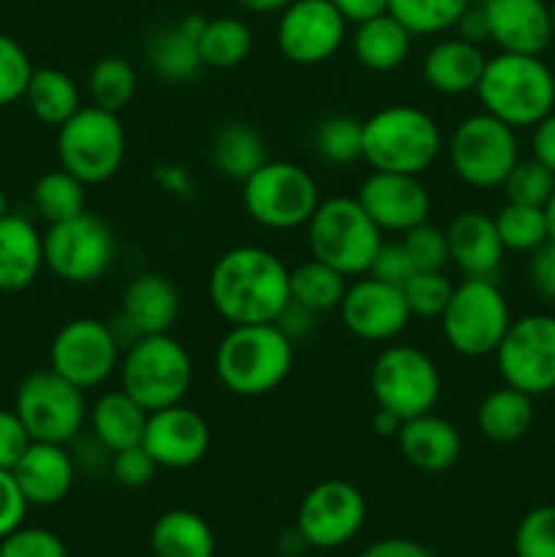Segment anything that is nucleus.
Here are the masks:
<instances>
[{"label": "nucleus", "mask_w": 555, "mask_h": 557, "mask_svg": "<svg viewBox=\"0 0 555 557\" xmlns=\"http://www.w3.org/2000/svg\"><path fill=\"white\" fill-rule=\"evenodd\" d=\"M207 292L215 313L229 326L275 324L292 302L286 264L259 245H237L218 256Z\"/></svg>", "instance_id": "nucleus-1"}, {"label": "nucleus", "mask_w": 555, "mask_h": 557, "mask_svg": "<svg viewBox=\"0 0 555 557\" xmlns=\"http://www.w3.org/2000/svg\"><path fill=\"white\" fill-rule=\"evenodd\" d=\"M294 343L278 324L229 326L215 348V373L223 389L237 397H261L286 381Z\"/></svg>", "instance_id": "nucleus-2"}, {"label": "nucleus", "mask_w": 555, "mask_h": 557, "mask_svg": "<svg viewBox=\"0 0 555 557\" xmlns=\"http://www.w3.org/2000/svg\"><path fill=\"white\" fill-rule=\"evenodd\" d=\"M482 112L511 128H533L555 109V76L539 54L498 52L484 63L473 90Z\"/></svg>", "instance_id": "nucleus-3"}, {"label": "nucleus", "mask_w": 555, "mask_h": 557, "mask_svg": "<svg viewBox=\"0 0 555 557\" xmlns=\"http://www.w3.org/2000/svg\"><path fill=\"white\" fill-rule=\"evenodd\" d=\"M444 150L439 123L424 109L395 103L362 123V158L373 172L422 174Z\"/></svg>", "instance_id": "nucleus-4"}, {"label": "nucleus", "mask_w": 555, "mask_h": 557, "mask_svg": "<svg viewBox=\"0 0 555 557\" xmlns=\"http://www.w3.org/2000/svg\"><path fill=\"white\" fill-rule=\"evenodd\" d=\"M384 232L365 212L357 196H332L319 201L308 221L310 256L335 267L346 277L368 275Z\"/></svg>", "instance_id": "nucleus-5"}, {"label": "nucleus", "mask_w": 555, "mask_h": 557, "mask_svg": "<svg viewBox=\"0 0 555 557\" xmlns=\"http://www.w3.org/2000/svg\"><path fill=\"white\" fill-rule=\"evenodd\" d=\"M190 381H194L190 354L169 332L136 337L120 359V384H123L120 389L128 392L147 413L183 403Z\"/></svg>", "instance_id": "nucleus-6"}, {"label": "nucleus", "mask_w": 555, "mask_h": 557, "mask_svg": "<svg viewBox=\"0 0 555 557\" xmlns=\"http://www.w3.org/2000/svg\"><path fill=\"white\" fill-rule=\"evenodd\" d=\"M446 346L460 357H490L511 324L509 305L493 277H466L441 313Z\"/></svg>", "instance_id": "nucleus-7"}, {"label": "nucleus", "mask_w": 555, "mask_h": 557, "mask_svg": "<svg viewBox=\"0 0 555 557\" xmlns=\"http://www.w3.org/2000/svg\"><path fill=\"white\" fill-rule=\"evenodd\" d=\"M319 201L313 174L292 161H264L243 183V207L250 221L275 232L308 226Z\"/></svg>", "instance_id": "nucleus-8"}, {"label": "nucleus", "mask_w": 555, "mask_h": 557, "mask_svg": "<svg viewBox=\"0 0 555 557\" xmlns=\"http://www.w3.org/2000/svg\"><path fill=\"white\" fill-rule=\"evenodd\" d=\"M58 161L85 185H101L125 161V128L120 114L82 107L58 128Z\"/></svg>", "instance_id": "nucleus-9"}, {"label": "nucleus", "mask_w": 555, "mask_h": 557, "mask_svg": "<svg viewBox=\"0 0 555 557\" xmlns=\"http://www.w3.org/2000/svg\"><path fill=\"white\" fill-rule=\"evenodd\" d=\"M457 177L471 188H498L520 161L515 128L488 112L460 120L446 145Z\"/></svg>", "instance_id": "nucleus-10"}, {"label": "nucleus", "mask_w": 555, "mask_h": 557, "mask_svg": "<svg viewBox=\"0 0 555 557\" xmlns=\"http://www.w3.org/2000/svg\"><path fill=\"white\" fill-rule=\"evenodd\" d=\"M14 411L25 424L30 441L65 446L82 433L87 419L85 392L52 368L36 370L16 386Z\"/></svg>", "instance_id": "nucleus-11"}, {"label": "nucleus", "mask_w": 555, "mask_h": 557, "mask_svg": "<svg viewBox=\"0 0 555 557\" xmlns=\"http://www.w3.org/2000/svg\"><path fill=\"white\" fill-rule=\"evenodd\" d=\"M375 408L406 419L433 411L441 397V373L433 359L414 346H386L370 370Z\"/></svg>", "instance_id": "nucleus-12"}, {"label": "nucleus", "mask_w": 555, "mask_h": 557, "mask_svg": "<svg viewBox=\"0 0 555 557\" xmlns=\"http://www.w3.org/2000/svg\"><path fill=\"white\" fill-rule=\"evenodd\" d=\"M112 228L90 212L49 223L44 232V267L65 283H76V286L96 283L112 267Z\"/></svg>", "instance_id": "nucleus-13"}, {"label": "nucleus", "mask_w": 555, "mask_h": 557, "mask_svg": "<svg viewBox=\"0 0 555 557\" xmlns=\"http://www.w3.org/2000/svg\"><path fill=\"white\" fill-rule=\"evenodd\" d=\"M495 364L506 386L526 395L555 389V315L533 313L511 321L495 348Z\"/></svg>", "instance_id": "nucleus-14"}, {"label": "nucleus", "mask_w": 555, "mask_h": 557, "mask_svg": "<svg viewBox=\"0 0 555 557\" xmlns=\"http://www.w3.org/2000/svg\"><path fill=\"white\" fill-rule=\"evenodd\" d=\"M120 337L101 319H74L58 330L49 346V368L82 392L101 386L120 368Z\"/></svg>", "instance_id": "nucleus-15"}, {"label": "nucleus", "mask_w": 555, "mask_h": 557, "mask_svg": "<svg viewBox=\"0 0 555 557\" xmlns=\"http://www.w3.org/2000/svg\"><path fill=\"white\" fill-rule=\"evenodd\" d=\"M368 504L354 484L326 479L308 490L297 511V531L316 549H335L351 542L365 525Z\"/></svg>", "instance_id": "nucleus-16"}, {"label": "nucleus", "mask_w": 555, "mask_h": 557, "mask_svg": "<svg viewBox=\"0 0 555 557\" xmlns=\"http://www.w3.org/2000/svg\"><path fill=\"white\" fill-rule=\"evenodd\" d=\"M346 25L330 0H294L278 16V49L294 65L326 63L343 47Z\"/></svg>", "instance_id": "nucleus-17"}, {"label": "nucleus", "mask_w": 555, "mask_h": 557, "mask_svg": "<svg viewBox=\"0 0 555 557\" xmlns=\"http://www.w3.org/2000/svg\"><path fill=\"white\" fill-rule=\"evenodd\" d=\"M337 310H341L343 326L354 337L368 343L395 341L411 321L403 288L373 275H359V281L348 283Z\"/></svg>", "instance_id": "nucleus-18"}, {"label": "nucleus", "mask_w": 555, "mask_h": 557, "mask_svg": "<svg viewBox=\"0 0 555 557\" xmlns=\"http://www.w3.org/2000/svg\"><path fill=\"white\" fill-rule=\"evenodd\" d=\"M357 201L381 232L406 234L430 215V194L417 174L370 172L359 185Z\"/></svg>", "instance_id": "nucleus-19"}, {"label": "nucleus", "mask_w": 555, "mask_h": 557, "mask_svg": "<svg viewBox=\"0 0 555 557\" xmlns=\"http://www.w3.org/2000/svg\"><path fill=\"white\" fill-rule=\"evenodd\" d=\"M210 441L212 435L205 417L194 408H185L183 403L152 411L141 435V446L158 462V468H172V471H183L205 460Z\"/></svg>", "instance_id": "nucleus-20"}, {"label": "nucleus", "mask_w": 555, "mask_h": 557, "mask_svg": "<svg viewBox=\"0 0 555 557\" xmlns=\"http://www.w3.org/2000/svg\"><path fill=\"white\" fill-rule=\"evenodd\" d=\"M490 41L501 52L542 54L553 41L550 5L544 0H479Z\"/></svg>", "instance_id": "nucleus-21"}, {"label": "nucleus", "mask_w": 555, "mask_h": 557, "mask_svg": "<svg viewBox=\"0 0 555 557\" xmlns=\"http://www.w3.org/2000/svg\"><path fill=\"white\" fill-rule=\"evenodd\" d=\"M11 473H14L16 487L25 495L27 506H54L65 500V495L74 487L76 462L63 444L30 441Z\"/></svg>", "instance_id": "nucleus-22"}, {"label": "nucleus", "mask_w": 555, "mask_h": 557, "mask_svg": "<svg viewBox=\"0 0 555 557\" xmlns=\"http://www.w3.org/2000/svg\"><path fill=\"white\" fill-rule=\"evenodd\" d=\"M180 315V292L161 272H139L123 292L120 319L131 330V341L141 335H163Z\"/></svg>", "instance_id": "nucleus-23"}, {"label": "nucleus", "mask_w": 555, "mask_h": 557, "mask_svg": "<svg viewBox=\"0 0 555 557\" xmlns=\"http://www.w3.org/2000/svg\"><path fill=\"white\" fill-rule=\"evenodd\" d=\"M403 460L422 473H444L460 460L462 438L455 424L433 411L406 419L395 435Z\"/></svg>", "instance_id": "nucleus-24"}, {"label": "nucleus", "mask_w": 555, "mask_h": 557, "mask_svg": "<svg viewBox=\"0 0 555 557\" xmlns=\"http://www.w3.org/2000/svg\"><path fill=\"white\" fill-rule=\"evenodd\" d=\"M446 243H449V261L466 277H495L504 261V243L498 237L495 221L484 212L466 210L449 221Z\"/></svg>", "instance_id": "nucleus-25"}, {"label": "nucleus", "mask_w": 555, "mask_h": 557, "mask_svg": "<svg viewBox=\"0 0 555 557\" xmlns=\"http://www.w3.org/2000/svg\"><path fill=\"white\" fill-rule=\"evenodd\" d=\"M207 25V16L188 14L174 25L161 27L147 44V63L158 79L169 85L190 82L205 63L199 54V36Z\"/></svg>", "instance_id": "nucleus-26"}, {"label": "nucleus", "mask_w": 555, "mask_h": 557, "mask_svg": "<svg viewBox=\"0 0 555 557\" xmlns=\"http://www.w3.org/2000/svg\"><path fill=\"white\" fill-rule=\"evenodd\" d=\"M488 58L482 47L462 38H444L433 44L422 58V79L441 96H462L477 90Z\"/></svg>", "instance_id": "nucleus-27"}, {"label": "nucleus", "mask_w": 555, "mask_h": 557, "mask_svg": "<svg viewBox=\"0 0 555 557\" xmlns=\"http://www.w3.org/2000/svg\"><path fill=\"white\" fill-rule=\"evenodd\" d=\"M41 270L44 234L25 215L0 218V292H25Z\"/></svg>", "instance_id": "nucleus-28"}, {"label": "nucleus", "mask_w": 555, "mask_h": 557, "mask_svg": "<svg viewBox=\"0 0 555 557\" xmlns=\"http://www.w3.org/2000/svg\"><path fill=\"white\" fill-rule=\"evenodd\" d=\"M411 33L390 11L359 22L351 36V52L362 69L375 74H390L400 69L411 52Z\"/></svg>", "instance_id": "nucleus-29"}, {"label": "nucleus", "mask_w": 555, "mask_h": 557, "mask_svg": "<svg viewBox=\"0 0 555 557\" xmlns=\"http://www.w3.org/2000/svg\"><path fill=\"white\" fill-rule=\"evenodd\" d=\"M150 413L123 389L107 392L90 408V430L109 451L139 446Z\"/></svg>", "instance_id": "nucleus-30"}, {"label": "nucleus", "mask_w": 555, "mask_h": 557, "mask_svg": "<svg viewBox=\"0 0 555 557\" xmlns=\"http://www.w3.org/2000/svg\"><path fill=\"white\" fill-rule=\"evenodd\" d=\"M150 547L156 557H215V533L196 511L172 509L152 525Z\"/></svg>", "instance_id": "nucleus-31"}, {"label": "nucleus", "mask_w": 555, "mask_h": 557, "mask_svg": "<svg viewBox=\"0 0 555 557\" xmlns=\"http://www.w3.org/2000/svg\"><path fill=\"white\" fill-rule=\"evenodd\" d=\"M479 433L495 444H515L533 424V397L515 386H501L484 395L477 408Z\"/></svg>", "instance_id": "nucleus-32"}, {"label": "nucleus", "mask_w": 555, "mask_h": 557, "mask_svg": "<svg viewBox=\"0 0 555 557\" xmlns=\"http://www.w3.org/2000/svg\"><path fill=\"white\" fill-rule=\"evenodd\" d=\"M210 161L221 177L245 183L270 158L259 131L248 123H223L210 139Z\"/></svg>", "instance_id": "nucleus-33"}, {"label": "nucleus", "mask_w": 555, "mask_h": 557, "mask_svg": "<svg viewBox=\"0 0 555 557\" xmlns=\"http://www.w3.org/2000/svg\"><path fill=\"white\" fill-rule=\"evenodd\" d=\"M25 101L30 107L33 117L44 125L60 128L69 117H74L82 109L79 87L65 71L60 69H36L27 82Z\"/></svg>", "instance_id": "nucleus-34"}, {"label": "nucleus", "mask_w": 555, "mask_h": 557, "mask_svg": "<svg viewBox=\"0 0 555 557\" xmlns=\"http://www.w3.org/2000/svg\"><path fill=\"white\" fill-rule=\"evenodd\" d=\"M346 288L348 277L319 259H310L305 264L288 270L292 302L303 305V308L313 310V313H330V310L341 308V299L346 294Z\"/></svg>", "instance_id": "nucleus-35"}, {"label": "nucleus", "mask_w": 555, "mask_h": 557, "mask_svg": "<svg viewBox=\"0 0 555 557\" xmlns=\"http://www.w3.org/2000/svg\"><path fill=\"white\" fill-rule=\"evenodd\" d=\"M254 52V33L237 16L207 20L199 36V54L207 69L229 71L243 65Z\"/></svg>", "instance_id": "nucleus-36"}, {"label": "nucleus", "mask_w": 555, "mask_h": 557, "mask_svg": "<svg viewBox=\"0 0 555 557\" xmlns=\"http://www.w3.org/2000/svg\"><path fill=\"white\" fill-rule=\"evenodd\" d=\"M136 85H139V79H136L134 65L118 54L96 60V65L87 74V92H90L92 107L114 114H120L134 101Z\"/></svg>", "instance_id": "nucleus-37"}, {"label": "nucleus", "mask_w": 555, "mask_h": 557, "mask_svg": "<svg viewBox=\"0 0 555 557\" xmlns=\"http://www.w3.org/2000/svg\"><path fill=\"white\" fill-rule=\"evenodd\" d=\"M85 188L82 180L63 166L41 174L33 185V205L47 223H60L85 212Z\"/></svg>", "instance_id": "nucleus-38"}, {"label": "nucleus", "mask_w": 555, "mask_h": 557, "mask_svg": "<svg viewBox=\"0 0 555 557\" xmlns=\"http://www.w3.org/2000/svg\"><path fill=\"white\" fill-rule=\"evenodd\" d=\"M473 0H390V14L408 27L411 36H439L452 30Z\"/></svg>", "instance_id": "nucleus-39"}, {"label": "nucleus", "mask_w": 555, "mask_h": 557, "mask_svg": "<svg viewBox=\"0 0 555 557\" xmlns=\"http://www.w3.org/2000/svg\"><path fill=\"white\" fill-rule=\"evenodd\" d=\"M493 221L506 250L531 253V250H536L539 245L550 239L544 207H528L506 201V205L495 212Z\"/></svg>", "instance_id": "nucleus-40"}, {"label": "nucleus", "mask_w": 555, "mask_h": 557, "mask_svg": "<svg viewBox=\"0 0 555 557\" xmlns=\"http://www.w3.org/2000/svg\"><path fill=\"white\" fill-rule=\"evenodd\" d=\"M313 150L332 166H348L362 158V120L348 114L324 117L313 131Z\"/></svg>", "instance_id": "nucleus-41"}, {"label": "nucleus", "mask_w": 555, "mask_h": 557, "mask_svg": "<svg viewBox=\"0 0 555 557\" xmlns=\"http://www.w3.org/2000/svg\"><path fill=\"white\" fill-rule=\"evenodd\" d=\"M403 297H406L411 319H441V313L449 305L455 283L446 277V272H414L403 283Z\"/></svg>", "instance_id": "nucleus-42"}, {"label": "nucleus", "mask_w": 555, "mask_h": 557, "mask_svg": "<svg viewBox=\"0 0 555 557\" xmlns=\"http://www.w3.org/2000/svg\"><path fill=\"white\" fill-rule=\"evenodd\" d=\"M501 188H504L506 201L528 207H544L555 190V174L550 172L542 161L528 158V161L515 163V169L506 174Z\"/></svg>", "instance_id": "nucleus-43"}, {"label": "nucleus", "mask_w": 555, "mask_h": 557, "mask_svg": "<svg viewBox=\"0 0 555 557\" xmlns=\"http://www.w3.org/2000/svg\"><path fill=\"white\" fill-rule=\"evenodd\" d=\"M33 71L36 69H33L25 47L16 38L0 33V109L25 98Z\"/></svg>", "instance_id": "nucleus-44"}, {"label": "nucleus", "mask_w": 555, "mask_h": 557, "mask_svg": "<svg viewBox=\"0 0 555 557\" xmlns=\"http://www.w3.org/2000/svg\"><path fill=\"white\" fill-rule=\"evenodd\" d=\"M403 248L411 256V264L417 272H441L449 264V243H446L444 228L433 223H419L403 234Z\"/></svg>", "instance_id": "nucleus-45"}, {"label": "nucleus", "mask_w": 555, "mask_h": 557, "mask_svg": "<svg viewBox=\"0 0 555 557\" xmlns=\"http://www.w3.org/2000/svg\"><path fill=\"white\" fill-rule=\"evenodd\" d=\"M517 557H555V506H536L515 531Z\"/></svg>", "instance_id": "nucleus-46"}, {"label": "nucleus", "mask_w": 555, "mask_h": 557, "mask_svg": "<svg viewBox=\"0 0 555 557\" xmlns=\"http://www.w3.org/2000/svg\"><path fill=\"white\" fill-rule=\"evenodd\" d=\"M0 557H69L63 539L47 528L20 525L0 539Z\"/></svg>", "instance_id": "nucleus-47"}, {"label": "nucleus", "mask_w": 555, "mask_h": 557, "mask_svg": "<svg viewBox=\"0 0 555 557\" xmlns=\"http://www.w3.org/2000/svg\"><path fill=\"white\" fill-rule=\"evenodd\" d=\"M158 462L147 455L145 446H128V449L112 451V460H109V473L118 484L123 487H145L156 479Z\"/></svg>", "instance_id": "nucleus-48"}, {"label": "nucleus", "mask_w": 555, "mask_h": 557, "mask_svg": "<svg viewBox=\"0 0 555 557\" xmlns=\"http://www.w3.org/2000/svg\"><path fill=\"white\" fill-rule=\"evenodd\" d=\"M414 272L417 270H414L411 256H408V250L403 248V243H381L368 275L392 283V286H403Z\"/></svg>", "instance_id": "nucleus-49"}, {"label": "nucleus", "mask_w": 555, "mask_h": 557, "mask_svg": "<svg viewBox=\"0 0 555 557\" xmlns=\"http://www.w3.org/2000/svg\"><path fill=\"white\" fill-rule=\"evenodd\" d=\"M27 446H30V435H27L22 419L16 417V411L0 408V468L11 471L16 460L25 455Z\"/></svg>", "instance_id": "nucleus-50"}, {"label": "nucleus", "mask_w": 555, "mask_h": 557, "mask_svg": "<svg viewBox=\"0 0 555 557\" xmlns=\"http://www.w3.org/2000/svg\"><path fill=\"white\" fill-rule=\"evenodd\" d=\"M27 515V500L22 490L16 487V479L11 471L0 468V539L9 536L11 531L25 522Z\"/></svg>", "instance_id": "nucleus-51"}, {"label": "nucleus", "mask_w": 555, "mask_h": 557, "mask_svg": "<svg viewBox=\"0 0 555 557\" xmlns=\"http://www.w3.org/2000/svg\"><path fill=\"white\" fill-rule=\"evenodd\" d=\"M528 256H531L528 259V277H531L533 292L555 305V239H547Z\"/></svg>", "instance_id": "nucleus-52"}, {"label": "nucleus", "mask_w": 555, "mask_h": 557, "mask_svg": "<svg viewBox=\"0 0 555 557\" xmlns=\"http://www.w3.org/2000/svg\"><path fill=\"white\" fill-rule=\"evenodd\" d=\"M316 315H319V313H313V310L303 308V305L288 302L286 308H283V313L278 315L275 324L281 326L283 335H286L288 341L299 343V341H305V337H308L310 332H313Z\"/></svg>", "instance_id": "nucleus-53"}, {"label": "nucleus", "mask_w": 555, "mask_h": 557, "mask_svg": "<svg viewBox=\"0 0 555 557\" xmlns=\"http://www.w3.org/2000/svg\"><path fill=\"white\" fill-rule=\"evenodd\" d=\"M357 557H433V553H430L424 544L414 542V539L392 536L370 544V547L365 549V553H359Z\"/></svg>", "instance_id": "nucleus-54"}, {"label": "nucleus", "mask_w": 555, "mask_h": 557, "mask_svg": "<svg viewBox=\"0 0 555 557\" xmlns=\"http://www.w3.org/2000/svg\"><path fill=\"white\" fill-rule=\"evenodd\" d=\"M455 30H457V38L477 44V47H482L484 41H490V30H488V20H484L482 3L468 5V9L462 11L460 20H457Z\"/></svg>", "instance_id": "nucleus-55"}, {"label": "nucleus", "mask_w": 555, "mask_h": 557, "mask_svg": "<svg viewBox=\"0 0 555 557\" xmlns=\"http://www.w3.org/2000/svg\"><path fill=\"white\" fill-rule=\"evenodd\" d=\"M533 158L555 174V109L542 123L533 125Z\"/></svg>", "instance_id": "nucleus-56"}, {"label": "nucleus", "mask_w": 555, "mask_h": 557, "mask_svg": "<svg viewBox=\"0 0 555 557\" xmlns=\"http://www.w3.org/2000/svg\"><path fill=\"white\" fill-rule=\"evenodd\" d=\"M341 16L351 25H359V22L370 20V16H379L390 9V0H330Z\"/></svg>", "instance_id": "nucleus-57"}, {"label": "nucleus", "mask_w": 555, "mask_h": 557, "mask_svg": "<svg viewBox=\"0 0 555 557\" xmlns=\"http://www.w3.org/2000/svg\"><path fill=\"white\" fill-rule=\"evenodd\" d=\"M403 419L395 417L392 411H384V408H375L373 413V430L381 435V438H395L397 430H400Z\"/></svg>", "instance_id": "nucleus-58"}, {"label": "nucleus", "mask_w": 555, "mask_h": 557, "mask_svg": "<svg viewBox=\"0 0 555 557\" xmlns=\"http://www.w3.org/2000/svg\"><path fill=\"white\" fill-rule=\"evenodd\" d=\"M237 3L250 14H281L294 0H237Z\"/></svg>", "instance_id": "nucleus-59"}, {"label": "nucleus", "mask_w": 555, "mask_h": 557, "mask_svg": "<svg viewBox=\"0 0 555 557\" xmlns=\"http://www.w3.org/2000/svg\"><path fill=\"white\" fill-rule=\"evenodd\" d=\"M544 215H547L550 239H555V190H553V196H550L547 205H544Z\"/></svg>", "instance_id": "nucleus-60"}, {"label": "nucleus", "mask_w": 555, "mask_h": 557, "mask_svg": "<svg viewBox=\"0 0 555 557\" xmlns=\"http://www.w3.org/2000/svg\"><path fill=\"white\" fill-rule=\"evenodd\" d=\"M3 215H9V199H5L3 188H0V218Z\"/></svg>", "instance_id": "nucleus-61"}, {"label": "nucleus", "mask_w": 555, "mask_h": 557, "mask_svg": "<svg viewBox=\"0 0 555 557\" xmlns=\"http://www.w3.org/2000/svg\"><path fill=\"white\" fill-rule=\"evenodd\" d=\"M550 27H553V41H555V3L550 5Z\"/></svg>", "instance_id": "nucleus-62"}]
</instances>
